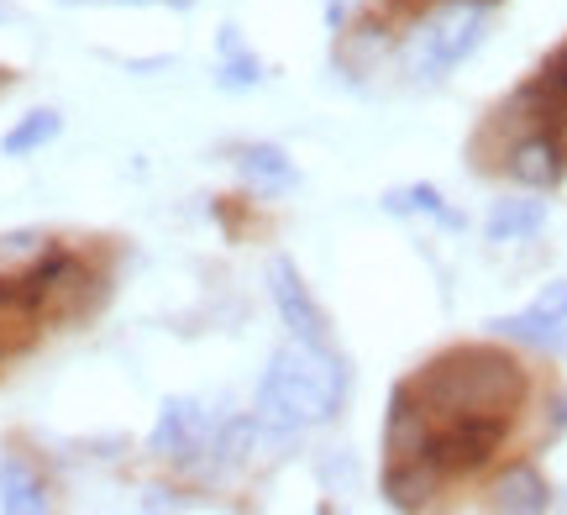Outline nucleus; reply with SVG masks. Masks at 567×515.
Returning <instances> with one entry per match:
<instances>
[{"label":"nucleus","instance_id":"f257e3e1","mask_svg":"<svg viewBox=\"0 0 567 515\" xmlns=\"http://www.w3.org/2000/svg\"><path fill=\"white\" fill-rule=\"evenodd\" d=\"M347 400V369L331 348L289 342L274 352L264 384H258V426L268 436H295L337 415Z\"/></svg>","mask_w":567,"mask_h":515},{"label":"nucleus","instance_id":"f03ea898","mask_svg":"<svg viewBox=\"0 0 567 515\" xmlns=\"http://www.w3.org/2000/svg\"><path fill=\"white\" fill-rule=\"evenodd\" d=\"M415 405L431 421L436 415H505L526 400V373L515 358L494 348H457L436 358L431 369L410 384Z\"/></svg>","mask_w":567,"mask_h":515},{"label":"nucleus","instance_id":"7ed1b4c3","mask_svg":"<svg viewBox=\"0 0 567 515\" xmlns=\"http://www.w3.org/2000/svg\"><path fill=\"white\" fill-rule=\"evenodd\" d=\"M484 32H488L484 0H442V6L415 27V38H410V48H405L410 74L421 84L442 80L446 69H457V63L484 42Z\"/></svg>","mask_w":567,"mask_h":515},{"label":"nucleus","instance_id":"20e7f679","mask_svg":"<svg viewBox=\"0 0 567 515\" xmlns=\"http://www.w3.org/2000/svg\"><path fill=\"white\" fill-rule=\"evenodd\" d=\"M431 421V415H425ZM505 442V415H436L425 436V463L436 474H473Z\"/></svg>","mask_w":567,"mask_h":515},{"label":"nucleus","instance_id":"39448f33","mask_svg":"<svg viewBox=\"0 0 567 515\" xmlns=\"http://www.w3.org/2000/svg\"><path fill=\"white\" fill-rule=\"evenodd\" d=\"M153 453L174 457V463H195L200 453H210V415L200 400H163L158 426H153Z\"/></svg>","mask_w":567,"mask_h":515},{"label":"nucleus","instance_id":"423d86ee","mask_svg":"<svg viewBox=\"0 0 567 515\" xmlns=\"http://www.w3.org/2000/svg\"><path fill=\"white\" fill-rule=\"evenodd\" d=\"M268 285H274V306H279L284 327L295 331V342L326 348V321H321V310H316V300H310V289H305L300 268L289 264V258H274L268 264Z\"/></svg>","mask_w":567,"mask_h":515},{"label":"nucleus","instance_id":"0eeeda50","mask_svg":"<svg viewBox=\"0 0 567 515\" xmlns=\"http://www.w3.org/2000/svg\"><path fill=\"white\" fill-rule=\"evenodd\" d=\"M509 174L526 189H551L567 174V143L551 132H530L509 147Z\"/></svg>","mask_w":567,"mask_h":515},{"label":"nucleus","instance_id":"6e6552de","mask_svg":"<svg viewBox=\"0 0 567 515\" xmlns=\"http://www.w3.org/2000/svg\"><path fill=\"white\" fill-rule=\"evenodd\" d=\"M237 174H243L258 195H284V189L300 185V174H295V164H289V153H284V147H274V143L237 147Z\"/></svg>","mask_w":567,"mask_h":515},{"label":"nucleus","instance_id":"1a4fd4ad","mask_svg":"<svg viewBox=\"0 0 567 515\" xmlns=\"http://www.w3.org/2000/svg\"><path fill=\"white\" fill-rule=\"evenodd\" d=\"M436 484H442V474L425 457H389L384 463V495L394 511H421L436 495Z\"/></svg>","mask_w":567,"mask_h":515},{"label":"nucleus","instance_id":"9d476101","mask_svg":"<svg viewBox=\"0 0 567 515\" xmlns=\"http://www.w3.org/2000/svg\"><path fill=\"white\" fill-rule=\"evenodd\" d=\"M0 511L11 515H38L48 511V490H42L38 468L27 463L21 453H6L0 457Z\"/></svg>","mask_w":567,"mask_h":515},{"label":"nucleus","instance_id":"9b49d317","mask_svg":"<svg viewBox=\"0 0 567 515\" xmlns=\"http://www.w3.org/2000/svg\"><path fill=\"white\" fill-rule=\"evenodd\" d=\"M547 505H551V490L536 468H509V474L494 484V511L536 515V511H547Z\"/></svg>","mask_w":567,"mask_h":515},{"label":"nucleus","instance_id":"f8f14e48","mask_svg":"<svg viewBox=\"0 0 567 515\" xmlns=\"http://www.w3.org/2000/svg\"><path fill=\"white\" fill-rule=\"evenodd\" d=\"M494 331H499V337H509V342H530V348H542V352H567V321L542 316V310L499 316V321H494Z\"/></svg>","mask_w":567,"mask_h":515},{"label":"nucleus","instance_id":"ddd939ff","mask_svg":"<svg viewBox=\"0 0 567 515\" xmlns=\"http://www.w3.org/2000/svg\"><path fill=\"white\" fill-rule=\"evenodd\" d=\"M547 222V200H499L488 210V243H515V237H530Z\"/></svg>","mask_w":567,"mask_h":515},{"label":"nucleus","instance_id":"4468645a","mask_svg":"<svg viewBox=\"0 0 567 515\" xmlns=\"http://www.w3.org/2000/svg\"><path fill=\"white\" fill-rule=\"evenodd\" d=\"M264 80V63L247 53V42L237 27H221V74H216V84L221 90H252V84Z\"/></svg>","mask_w":567,"mask_h":515},{"label":"nucleus","instance_id":"2eb2a0df","mask_svg":"<svg viewBox=\"0 0 567 515\" xmlns=\"http://www.w3.org/2000/svg\"><path fill=\"white\" fill-rule=\"evenodd\" d=\"M63 132V116L59 111H32V116H21L11 132H6V158H21V153H38L42 143H53Z\"/></svg>","mask_w":567,"mask_h":515},{"label":"nucleus","instance_id":"dca6fc26","mask_svg":"<svg viewBox=\"0 0 567 515\" xmlns=\"http://www.w3.org/2000/svg\"><path fill=\"white\" fill-rule=\"evenodd\" d=\"M384 210H394V216H436V222H446V227H463V216L457 210L442 206V195L431 185H410V189H389L384 195Z\"/></svg>","mask_w":567,"mask_h":515},{"label":"nucleus","instance_id":"f3484780","mask_svg":"<svg viewBox=\"0 0 567 515\" xmlns=\"http://www.w3.org/2000/svg\"><path fill=\"white\" fill-rule=\"evenodd\" d=\"M536 90L547 95V101H557L567 111V42L551 53L547 63H542V80H536Z\"/></svg>","mask_w":567,"mask_h":515},{"label":"nucleus","instance_id":"a211bd4d","mask_svg":"<svg viewBox=\"0 0 567 515\" xmlns=\"http://www.w3.org/2000/svg\"><path fill=\"white\" fill-rule=\"evenodd\" d=\"M530 310H542V316H557V321H567V279H563V285H547V289H542Z\"/></svg>","mask_w":567,"mask_h":515},{"label":"nucleus","instance_id":"6ab92c4d","mask_svg":"<svg viewBox=\"0 0 567 515\" xmlns=\"http://www.w3.org/2000/svg\"><path fill=\"white\" fill-rule=\"evenodd\" d=\"M347 6H352V0H331V21H342V17H347Z\"/></svg>","mask_w":567,"mask_h":515},{"label":"nucleus","instance_id":"aec40b11","mask_svg":"<svg viewBox=\"0 0 567 515\" xmlns=\"http://www.w3.org/2000/svg\"><path fill=\"white\" fill-rule=\"evenodd\" d=\"M168 6H174V11H189V6H195V0H168Z\"/></svg>","mask_w":567,"mask_h":515},{"label":"nucleus","instance_id":"412c9836","mask_svg":"<svg viewBox=\"0 0 567 515\" xmlns=\"http://www.w3.org/2000/svg\"><path fill=\"white\" fill-rule=\"evenodd\" d=\"M6 17H17V11H11V6H0V21H6Z\"/></svg>","mask_w":567,"mask_h":515},{"label":"nucleus","instance_id":"4be33fe9","mask_svg":"<svg viewBox=\"0 0 567 515\" xmlns=\"http://www.w3.org/2000/svg\"><path fill=\"white\" fill-rule=\"evenodd\" d=\"M122 6H147V0H122Z\"/></svg>","mask_w":567,"mask_h":515},{"label":"nucleus","instance_id":"5701e85b","mask_svg":"<svg viewBox=\"0 0 567 515\" xmlns=\"http://www.w3.org/2000/svg\"><path fill=\"white\" fill-rule=\"evenodd\" d=\"M63 6H84V0H63Z\"/></svg>","mask_w":567,"mask_h":515}]
</instances>
